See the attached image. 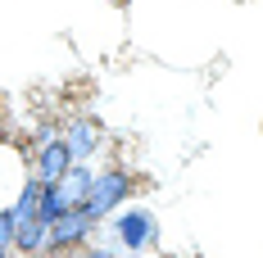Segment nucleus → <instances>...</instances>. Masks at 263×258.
I'll use <instances>...</instances> for the list:
<instances>
[{
	"label": "nucleus",
	"mask_w": 263,
	"mask_h": 258,
	"mask_svg": "<svg viewBox=\"0 0 263 258\" xmlns=\"http://www.w3.org/2000/svg\"><path fill=\"white\" fill-rule=\"evenodd\" d=\"M136 190V177H132L127 168H105V172H96L91 177V190H86V217L96 222V227H105L109 213H118V208L127 204V195Z\"/></svg>",
	"instance_id": "f257e3e1"
},
{
	"label": "nucleus",
	"mask_w": 263,
	"mask_h": 258,
	"mask_svg": "<svg viewBox=\"0 0 263 258\" xmlns=\"http://www.w3.org/2000/svg\"><path fill=\"white\" fill-rule=\"evenodd\" d=\"M109 235H114V245H123L127 254H145V249L159 245V222H155L150 208H127V213H118V217L109 222Z\"/></svg>",
	"instance_id": "f03ea898"
},
{
	"label": "nucleus",
	"mask_w": 263,
	"mask_h": 258,
	"mask_svg": "<svg viewBox=\"0 0 263 258\" xmlns=\"http://www.w3.org/2000/svg\"><path fill=\"white\" fill-rule=\"evenodd\" d=\"M96 222L86 217V208H68L64 217H54L50 231H46V254H68V249H86L91 240H96Z\"/></svg>",
	"instance_id": "7ed1b4c3"
},
{
	"label": "nucleus",
	"mask_w": 263,
	"mask_h": 258,
	"mask_svg": "<svg viewBox=\"0 0 263 258\" xmlns=\"http://www.w3.org/2000/svg\"><path fill=\"white\" fill-rule=\"evenodd\" d=\"M59 136H64V145H68L73 158H91V154H100V145H105V127H100L96 113H68Z\"/></svg>",
	"instance_id": "20e7f679"
},
{
	"label": "nucleus",
	"mask_w": 263,
	"mask_h": 258,
	"mask_svg": "<svg viewBox=\"0 0 263 258\" xmlns=\"http://www.w3.org/2000/svg\"><path fill=\"white\" fill-rule=\"evenodd\" d=\"M68 168H73V154H68L64 136H50V141L32 145V172H36V177L46 181V186H59Z\"/></svg>",
	"instance_id": "39448f33"
},
{
	"label": "nucleus",
	"mask_w": 263,
	"mask_h": 258,
	"mask_svg": "<svg viewBox=\"0 0 263 258\" xmlns=\"http://www.w3.org/2000/svg\"><path fill=\"white\" fill-rule=\"evenodd\" d=\"M46 231H50V227H46L41 217H18L9 249H14V254H46Z\"/></svg>",
	"instance_id": "423d86ee"
},
{
	"label": "nucleus",
	"mask_w": 263,
	"mask_h": 258,
	"mask_svg": "<svg viewBox=\"0 0 263 258\" xmlns=\"http://www.w3.org/2000/svg\"><path fill=\"white\" fill-rule=\"evenodd\" d=\"M91 177H96V172L86 168V158H73V168L64 172L59 190H64V200H68L73 208H82V204H86V190H91Z\"/></svg>",
	"instance_id": "0eeeda50"
},
{
	"label": "nucleus",
	"mask_w": 263,
	"mask_h": 258,
	"mask_svg": "<svg viewBox=\"0 0 263 258\" xmlns=\"http://www.w3.org/2000/svg\"><path fill=\"white\" fill-rule=\"evenodd\" d=\"M68 208H73V204L64 200V190H59V186H46V190H41V200H36V217H41V222L50 227L54 217H64Z\"/></svg>",
	"instance_id": "6e6552de"
},
{
	"label": "nucleus",
	"mask_w": 263,
	"mask_h": 258,
	"mask_svg": "<svg viewBox=\"0 0 263 258\" xmlns=\"http://www.w3.org/2000/svg\"><path fill=\"white\" fill-rule=\"evenodd\" d=\"M14 222H18V217H14V208H0V254L14 245Z\"/></svg>",
	"instance_id": "1a4fd4ad"
}]
</instances>
